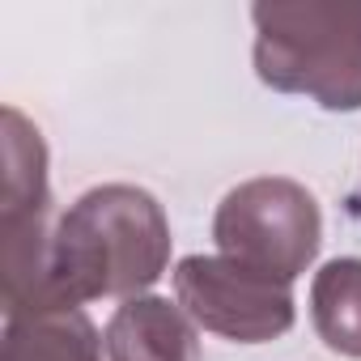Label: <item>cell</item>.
<instances>
[{
	"label": "cell",
	"instance_id": "cell-3",
	"mask_svg": "<svg viewBox=\"0 0 361 361\" xmlns=\"http://www.w3.org/2000/svg\"><path fill=\"white\" fill-rule=\"evenodd\" d=\"M213 238L226 259L293 285L319 255L323 217L314 196L293 178H251L221 200Z\"/></svg>",
	"mask_w": 361,
	"mask_h": 361
},
{
	"label": "cell",
	"instance_id": "cell-6",
	"mask_svg": "<svg viewBox=\"0 0 361 361\" xmlns=\"http://www.w3.org/2000/svg\"><path fill=\"white\" fill-rule=\"evenodd\" d=\"M0 361H102V340L85 310L22 314L5 327Z\"/></svg>",
	"mask_w": 361,
	"mask_h": 361
},
{
	"label": "cell",
	"instance_id": "cell-7",
	"mask_svg": "<svg viewBox=\"0 0 361 361\" xmlns=\"http://www.w3.org/2000/svg\"><path fill=\"white\" fill-rule=\"evenodd\" d=\"M310 314L331 353L361 357V259H331L314 272Z\"/></svg>",
	"mask_w": 361,
	"mask_h": 361
},
{
	"label": "cell",
	"instance_id": "cell-1",
	"mask_svg": "<svg viewBox=\"0 0 361 361\" xmlns=\"http://www.w3.org/2000/svg\"><path fill=\"white\" fill-rule=\"evenodd\" d=\"M170 264V221L161 204L132 183L85 192L60 221L51 243V289L60 310L94 298H136Z\"/></svg>",
	"mask_w": 361,
	"mask_h": 361
},
{
	"label": "cell",
	"instance_id": "cell-2",
	"mask_svg": "<svg viewBox=\"0 0 361 361\" xmlns=\"http://www.w3.org/2000/svg\"><path fill=\"white\" fill-rule=\"evenodd\" d=\"M255 73L327 111L361 106V0L255 5Z\"/></svg>",
	"mask_w": 361,
	"mask_h": 361
},
{
	"label": "cell",
	"instance_id": "cell-4",
	"mask_svg": "<svg viewBox=\"0 0 361 361\" xmlns=\"http://www.w3.org/2000/svg\"><path fill=\"white\" fill-rule=\"evenodd\" d=\"M178 306L213 336L234 344H264L293 327L289 285L259 276L226 255H188L174 268Z\"/></svg>",
	"mask_w": 361,
	"mask_h": 361
},
{
	"label": "cell",
	"instance_id": "cell-5",
	"mask_svg": "<svg viewBox=\"0 0 361 361\" xmlns=\"http://www.w3.org/2000/svg\"><path fill=\"white\" fill-rule=\"evenodd\" d=\"M111 361H200L192 314L166 298H132L106 323Z\"/></svg>",
	"mask_w": 361,
	"mask_h": 361
}]
</instances>
